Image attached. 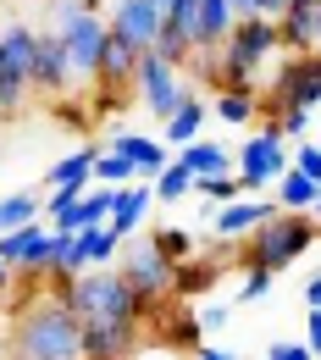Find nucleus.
Instances as JSON below:
<instances>
[{"label":"nucleus","mask_w":321,"mask_h":360,"mask_svg":"<svg viewBox=\"0 0 321 360\" xmlns=\"http://www.w3.org/2000/svg\"><path fill=\"white\" fill-rule=\"evenodd\" d=\"M111 150L133 167V178H155V172L172 161V150H166L161 139H150V134H117V139H111Z\"/></svg>","instance_id":"2eb2a0df"},{"label":"nucleus","mask_w":321,"mask_h":360,"mask_svg":"<svg viewBox=\"0 0 321 360\" xmlns=\"http://www.w3.org/2000/svg\"><path fill=\"white\" fill-rule=\"evenodd\" d=\"M55 39L67 50V61H72V84H94L100 78L105 39H111L100 0H61L55 6Z\"/></svg>","instance_id":"20e7f679"},{"label":"nucleus","mask_w":321,"mask_h":360,"mask_svg":"<svg viewBox=\"0 0 321 360\" xmlns=\"http://www.w3.org/2000/svg\"><path fill=\"white\" fill-rule=\"evenodd\" d=\"M28 222H45V194L39 188H17V194H0V233H17Z\"/></svg>","instance_id":"412c9836"},{"label":"nucleus","mask_w":321,"mask_h":360,"mask_svg":"<svg viewBox=\"0 0 321 360\" xmlns=\"http://www.w3.org/2000/svg\"><path fill=\"white\" fill-rule=\"evenodd\" d=\"M155 6H161V17H166V11H172V0H155Z\"/></svg>","instance_id":"49530a36"},{"label":"nucleus","mask_w":321,"mask_h":360,"mask_svg":"<svg viewBox=\"0 0 321 360\" xmlns=\"http://www.w3.org/2000/svg\"><path fill=\"white\" fill-rule=\"evenodd\" d=\"M277 39H282V56H310V50H316V11L288 6V11L277 17Z\"/></svg>","instance_id":"aec40b11"},{"label":"nucleus","mask_w":321,"mask_h":360,"mask_svg":"<svg viewBox=\"0 0 321 360\" xmlns=\"http://www.w3.org/2000/svg\"><path fill=\"white\" fill-rule=\"evenodd\" d=\"M272 288H277V271H266V266H244V288H238V300H244V305L266 300Z\"/></svg>","instance_id":"72a5a7b5"},{"label":"nucleus","mask_w":321,"mask_h":360,"mask_svg":"<svg viewBox=\"0 0 321 360\" xmlns=\"http://www.w3.org/2000/svg\"><path fill=\"white\" fill-rule=\"evenodd\" d=\"M288 6H305V11H316V6H321V0H288Z\"/></svg>","instance_id":"37998d69"},{"label":"nucleus","mask_w":321,"mask_h":360,"mask_svg":"<svg viewBox=\"0 0 321 360\" xmlns=\"http://www.w3.org/2000/svg\"><path fill=\"white\" fill-rule=\"evenodd\" d=\"M0 67H6V50H0Z\"/></svg>","instance_id":"09e8293b"},{"label":"nucleus","mask_w":321,"mask_h":360,"mask_svg":"<svg viewBox=\"0 0 321 360\" xmlns=\"http://www.w3.org/2000/svg\"><path fill=\"white\" fill-rule=\"evenodd\" d=\"M117 271L128 277V288H133L144 305H161V300L178 294V266L155 250V238H122V250H117Z\"/></svg>","instance_id":"423d86ee"},{"label":"nucleus","mask_w":321,"mask_h":360,"mask_svg":"<svg viewBox=\"0 0 321 360\" xmlns=\"http://www.w3.org/2000/svg\"><path fill=\"white\" fill-rule=\"evenodd\" d=\"M28 94H34L28 72H17V67H0V117H17V111L28 105Z\"/></svg>","instance_id":"cd10ccee"},{"label":"nucleus","mask_w":321,"mask_h":360,"mask_svg":"<svg viewBox=\"0 0 321 360\" xmlns=\"http://www.w3.org/2000/svg\"><path fill=\"white\" fill-rule=\"evenodd\" d=\"M305 311H321V271L305 277Z\"/></svg>","instance_id":"ea45409f"},{"label":"nucleus","mask_w":321,"mask_h":360,"mask_svg":"<svg viewBox=\"0 0 321 360\" xmlns=\"http://www.w3.org/2000/svg\"><path fill=\"white\" fill-rule=\"evenodd\" d=\"M194 316H199L205 333H216V327H228V321H232V305H228V300H216V305H205V311H194Z\"/></svg>","instance_id":"e433bc0d"},{"label":"nucleus","mask_w":321,"mask_h":360,"mask_svg":"<svg viewBox=\"0 0 321 360\" xmlns=\"http://www.w3.org/2000/svg\"><path fill=\"white\" fill-rule=\"evenodd\" d=\"M84 188H89V183H84ZM84 188H50L45 194V222H55L61 211H72V205L84 200Z\"/></svg>","instance_id":"c9c22d12"},{"label":"nucleus","mask_w":321,"mask_h":360,"mask_svg":"<svg viewBox=\"0 0 321 360\" xmlns=\"http://www.w3.org/2000/svg\"><path fill=\"white\" fill-rule=\"evenodd\" d=\"M105 28H111L117 39H128L138 56H150L155 39H161V6H155V0H117V6L105 11Z\"/></svg>","instance_id":"9d476101"},{"label":"nucleus","mask_w":321,"mask_h":360,"mask_svg":"<svg viewBox=\"0 0 321 360\" xmlns=\"http://www.w3.org/2000/svg\"><path fill=\"white\" fill-rule=\"evenodd\" d=\"M316 50H321V6H316Z\"/></svg>","instance_id":"a18cd8bd"},{"label":"nucleus","mask_w":321,"mask_h":360,"mask_svg":"<svg viewBox=\"0 0 321 360\" xmlns=\"http://www.w3.org/2000/svg\"><path fill=\"white\" fill-rule=\"evenodd\" d=\"M94 161H100V144H84V150H72L67 161H55L45 172L50 188H84V183L94 178Z\"/></svg>","instance_id":"5701e85b"},{"label":"nucleus","mask_w":321,"mask_h":360,"mask_svg":"<svg viewBox=\"0 0 321 360\" xmlns=\"http://www.w3.org/2000/svg\"><path fill=\"white\" fill-rule=\"evenodd\" d=\"M316 72H321V50H316Z\"/></svg>","instance_id":"de8ad7c7"},{"label":"nucleus","mask_w":321,"mask_h":360,"mask_svg":"<svg viewBox=\"0 0 321 360\" xmlns=\"http://www.w3.org/2000/svg\"><path fill=\"white\" fill-rule=\"evenodd\" d=\"M288 167L305 172L310 183H321V144H294V150H288Z\"/></svg>","instance_id":"f704fd0d"},{"label":"nucleus","mask_w":321,"mask_h":360,"mask_svg":"<svg viewBox=\"0 0 321 360\" xmlns=\"http://www.w3.org/2000/svg\"><path fill=\"white\" fill-rule=\"evenodd\" d=\"M183 194H194V172H188L183 161L172 155V161H166V167L155 172V200H166V205H178Z\"/></svg>","instance_id":"bb28decb"},{"label":"nucleus","mask_w":321,"mask_h":360,"mask_svg":"<svg viewBox=\"0 0 321 360\" xmlns=\"http://www.w3.org/2000/svg\"><path fill=\"white\" fill-rule=\"evenodd\" d=\"M211 283H216V266H211V261H194V255H188L183 266H178V294H205Z\"/></svg>","instance_id":"2f4dec72"},{"label":"nucleus","mask_w":321,"mask_h":360,"mask_svg":"<svg viewBox=\"0 0 321 360\" xmlns=\"http://www.w3.org/2000/svg\"><path fill=\"white\" fill-rule=\"evenodd\" d=\"M0 50H6V67L28 72V67H34V50H39V28H28V22L0 28Z\"/></svg>","instance_id":"a878e982"},{"label":"nucleus","mask_w":321,"mask_h":360,"mask_svg":"<svg viewBox=\"0 0 321 360\" xmlns=\"http://www.w3.org/2000/svg\"><path fill=\"white\" fill-rule=\"evenodd\" d=\"M205 117H211V105L188 89V100L172 111V117H166V122H161V128H166V134H161V144H166V150H183V144H194V139H199V128H205Z\"/></svg>","instance_id":"6ab92c4d"},{"label":"nucleus","mask_w":321,"mask_h":360,"mask_svg":"<svg viewBox=\"0 0 321 360\" xmlns=\"http://www.w3.org/2000/svg\"><path fill=\"white\" fill-rule=\"evenodd\" d=\"M133 94H138V105H144L150 117H161V122H166V117L188 100V72L178 67V61H166L161 50H150V56H138Z\"/></svg>","instance_id":"0eeeda50"},{"label":"nucleus","mask_w":321,"mask_h":360,"mask_svg":"<svg viewBox=\"0 0 321 360\" xmlns=\"http://www.w3.org/2000/svg\"><path fill=\"white\" fill-rule=\"evenodd\" d=\"M28 84L45 94H67L72 89V61H67V50L55 39V28L39 34V50H34V67H28Z\"/></svg>","instance_id":"ddd939ff"},{"label":"nucleus","mask_w":321,"mask_h":360,"mask_svg":"<svg viewBox=\"0 0 321 360\" xmlns=\"http://www.w3.org/2000/svg\"><path fill=\"white\" fill-rule=\"evenodd\" d=\"M310 222H316V227H321V200H316V205H310Z\"/></svg>","instance_id":"c03bdc74"},{"label":"nucleus","mask_w":321,"mask_h":360,"mask_svg":"<svg viewBox=\"0 0 321 360\" xmlns=\"http://www.w3.org/2000/svg\"><path fill=\"white\" fill-rule=\"evenodd\" d=\"M166 344H172V349H199V344H205V327H199V316H178V321L166 327Z\"/></svg>","instance_id":"473e14b6"},{"label":"nucleus","mask_w":321,"mask_h":360,"mask_svg":"<svg viewBox=\"0 0 321 360\" xmlns=\"http://www.w3.org/2000/svg\"><path fill=\"white\" fill-rule=\"evenodd\" d=\"M11 349L17 360H84V321L67 311V300L28 294L22 311L11 316Z\"/></svg>","instance_id":"f257e3e1"},{"label":"nucleus","mask_w":321,"mask_h":360,"mask_svg":"<svg viewBox=\"0 0 321 360\" xmlns=\"http://www.w3.org/2000/svg\"><path fill=\"white\" fill-rule=\"evenodd\" d=\"M194 194H205L216 211H222V205H232V200H249V194H244V183L232 178V172H222V178H194Z\"/></svg>","instance_id":"c85d7f7f"},{"label":"nucleus","mask_w":321,"mask_h":360,"mask_svg":"<svg viewBox=\"0 0 321 360\" xmlns=\"http://www.w3.org/2000/svg\"><path fill=\"white\" fill-rule=\"evenodd\" d=\"M266 360H316V355H310L305 344H272V349H266Z\"/></svg>","instance_id":"58836bf2"},{"label":"nucleus","mask_w":321,"mask_h":360,"mask_svg":"<svg viewBox=\"0 0 321 360\" xmlns=\"http://www.w3.org/2000/svg\"><path fill=\"white\" fill-rule=\"evenodd\" d=\"M272 188H277V211H299V217H310V205L321 200V183H310L305 172H294V167H288Z\"/></svg>","instance_id":"b1692460"},{"label":"nucleus","mask_w":321,"mask_h":360,"mask_svg":"<svg viewBox=\"0 0 321 360\" xmlns=\"http://www.w3.org/2000/svg\"><path fill=\"white\" fill-rule=\"evenodd\" d=\"M117 250H122V238L111 227H84V233H72V271L117 266Z\"/></svg>","instance_id":"dca6fc26"},{"label":"nucleus","mask_w":321,"mask_h":360,"mask_svg":"<svg viewBox=\"0 0 321 360\" xmlns=\"http://www.w3.org/2000/svg\"><path fill=\"white\" fill-rule=\"evenodd\" d=\"M305 128H310V111H282V117H277V134L282 139H299Z\"/></svg>","instance_id":"4c0bfd02"},{"label":"nucleus","mask_w":321,"mask_h":360,"mask_svg":"<svg viewBox=\"0 0 321 360\" xmlns=\"http://www.w3.org/2000/svg\"><path fill=\"white\" fill-rule=\"evenodd\" d=\"M277 217V200H232V205H222L216 211V244H232V238H249L261 222H272Z\"/></svg>","instance_id":"4468645a"},{"label":"nucleus","mask_w":321,"mask_h":360,"mask_svg":"<svg viewBox=\"0 0 321 360\" xmlns=\"http://www.w3.org/2000/svg\"><path fill=\"white\" fill-rule=\"evenodd\" d=\"M50 222H28L17 233H0V266L6 271H45L50 277Z\"/></svg>","instance_id":"9b49d317"},{"label":"nucleus","mask_w":321,"mask_h":360,"mask_svg":"<svg viewBox=\"0 0 321 360\" xmlns=\"http://www.w3.org/2000/svg\"><path fill=\"white\" fill-rule=\"evenodd\" d=\"M178 161H183L194 178H222V172H232L228 144H211V139H194V144H183V150H178Z\"/></svg>","instance_id":"4be33fe9"},{"label":"nucleus","mask_w":321,"mask_h":360,"mask_svg":"<svg viewBox=\"0 0 321 360\" xmlns=\"http://www.w3.org/2000/svg\"><path fill=\"white\" fill-rule=\"evenodd\" d=\"M194 355H199V360H238V355H232V349H222V344H199Z\"/></svg>","instance_id":"79ce46f5"},{"label":"nucleus","mask_w":321,"mask_h":360,"mask_svg":"<svg viewBox=\"0 0 321 360\" xmlns=\"http://www.w3.org/2000/svg\"><path fill=\"white\" fill-rule=\"evenodd\" d=\"M150 200H155V188H138V178H133V183H122V188H117V200H111V217H105V227H111L117 238L138 233L144 211H150Z\"/></svg>","instance_id":"f3484780"},{"label":"nucleus","mask_w":321,"mask_h":360,"mask_svg":"<svg viewBox=\"0 0 321 360\" xmlns=\"http://www.w3.org/2000/svg\"><path fill=\"white\" fill-rule=\"evenodd\" d=\"M94 183H100V188H122V183H133V167H128L117 150H100V161H94Z\"/></svg>","instance_id":"7c9ffc66"},{"label":"nucleus","mask_w":321,"mask_h":360,"mask_svg":"<svg viewBox=\"0 0 321 360\" xmlns=\"http://www.w3.org/2000/svg\"><path fill=\"white\" fill-rule=\"evenodd\" d=\"M144 344V321H89L84 327V360H133Z\"/></svg>","instance_id":"f8f14e48"},{"label":"nucleus","mask_w":321,"mask_h":360,"mask_svg":"<svg viewBox=\"0 0 321 360\" xmlns=\"http://www.w3.org/2000/svg\"><path fill=\"white\" fill-rule=\"evenodd\" d=\"M272 117L282 111H316L321 105V72H316V50L310 56H288L282 72L266 84V100H261Z\"/></svg>","instance_id":"6e6552de"},{"label":"nucleus","mask_w":321,"mask_h":360,"mask_svg":"<svg viewBox=\"0 0 321 360\" xmlns=\"http://www.w3.org/2000/svg\"><path fill=\"white\" fill-rule=\"evenodd\" d=\"M305 349L321 360V311H310V338H305Z\"/></svg>","instance_id":"a19ab883"},{"label":"nucleus","mask_w":321,"mask_h":360,"mask_svg":"<svg viewBox=\"0 0 321 360\" xmlns=\"http://www.w3.org/2000/svg\"><path fill=\"white\" fill-rule=\"evenodd\" d=\"M282 172H288V144L277 134V122H266V134H249L238 144V172L232 178L244 183V194H255V188H272Z\"/></svg>","instance_id":"1a4fd4ad"},{"label":"nucleus","mask_w":321,"mask_h":360,"mask_svg":"<svg viewBox=\"0 0 321 360\" xmlns=\"http://www.w3.org/2000/svg\"><path fill=\"white\" fill-rule=\"evenodd\" d=\"M211 111H216L228 128H249V122H255V111H261V94H255V89H216Z\"/></svg>","instance_id":"393cba45"},{"label":"nucleus","mask_w":321,"mask_h":360,"mask_svg":"<svg viewBox=\"0 0 321 360\" xmlns=\"http://www.w3.org/2000/svg\"><path fill=\"white\" fill-rule=\"evenodd\" d=\"M321 227L310 217H299V211H277L272 222H261L249 238H244V266H266V271H282L294 266L310 244H316Z\"/></svg>","instance_id":"39448f33"},{"label":"nucleus","mask_w":321,"mask_h":360,"mask_svg":"<svg viewBox=\"0 0 321 360\" xmlns=\"http://www.w3.org/2000/svg\"><path fill=\"white\" fill-rule=\"evenodd\" d=\"M50 288L67 300V311L78 316L84 327H89V321H144V316H150V305L128 288V277L117 266L72 271V277H55Z\"/></svg>","instance_id":"f03ea898"},{"label":"nucleus","mask_w":321,"mask_h":360,"mask_svg":"<svg viewBox=\"0 0 321 360\" xmlns=\"http://www.w3.org/2000/svg\"><path fill=\"white\" fill-rule=\"evenodd\" d=\"M216 56H222V61H216V84H222V89H255V78L266 72V61L282 56L277 22H266V17H238Z\"/></svg>","instance_id":"7ed1b4c3"},{"label":"nucleus","mask_w":321,"mask_h":360,"mask_svg":"<svg viewBox=\"0 0 321 360\" xmlns=\"http://www.w3.org/2000/svg\"><path fill=\"white\" fill-rule=\"evenodd\" d=\"M150 238H155V250H161V255H166L172 266H183L188 255H194V238H188L183 227H155Z\"/></svg>","instance_id":"c756f323"},{"label":"nucleus","mask_w":321,"mask_h":360,"mask_svg":"<svg viewBox=\"0 0 321 360\" xmlns=\"http://www.w3.org/2000/svg\"><path fill=\"white\" fill-rule=\"evenodd\" d=\"M232 22H238V11H232V0H199V28H194V56L199 50H222V39L232 34Z\"/></svg>","instance_id":"a211bd4d"}]
</instances>
